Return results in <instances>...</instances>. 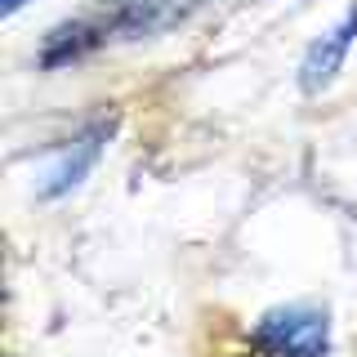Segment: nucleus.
Returning <instances> with one entry per match:
<instances>
[{"label": "nucleus", "instance_id": "1", "mask_svg": "<svg viewBox=\"0 0 357 357\" xmlns=\"http://www.w3.org/2000/svg\"><path fill=\"white\" fill-rule=\"evenodd\" d=\"M206 0H94L85 14L59 22L45 36L40 63L45 67H63L85 59L89 50L107 40H143L156 31H170L183 18H192Z\"/></svg>", "mask_w": 357, "mask_h": 357}, {"label": "nucleus", "instance_id": "5", "mask_svg": "<svg viewBox=\"0 0 357 357\" xmlns=\"http://www.w3.org/2000/svg\"><path fill=\"white\" fill-rule=\"evenodd\" d=\"M228 357H277V353L268 349V344H259V340H255V349H245V353H228Z\"/></svg>", "mask_w": 357, "mask_h": 357}, {"label": "nucleus", "instance_id": "4", "mask_svg": "<svg viewBox=\"0 0 357 357\" xmlns=\"http://www.w3.org/2000/svg\"><path fill=\"white\" fill-rule=\"evenodd\" d=\"M353 36H357V14H349V22H344V27H335L331 36H321V40L308 50L304 67H299V85H304L308 94H317V89H326V85L335 81V72H340V63H344V54H349Z\"/></svg>", "mask_w": 357, "mask_h": 357}, {"label": "nucleus", "instance_id": "2", "mask_svg": "<svg viewBox=\"0 0 357 357\" xmlns=\"http://www.w3.org/2000/svg\"><path fill=\"white\" fill-rule=\"evenodd\" d=\"M255 340L268 344L277 357H326L331 331H326V312L308 308V304H290L264 312V321L255 326Z\"/></svg>", "mask_w": 357, "mask_h": 357}, {"label": "nucleus", "instance_id": "3", "mask_svg": "<svg viewBox=\"0 0 357 357\" xmlns=\"http://www.w3.org/2000/svg\"><path fill=\"white\" fill-rule=\"evenodd\" d=\"M112 139V121H98V126H89L85 134H76L72 143L63 148V156L54 161V170L50 178H45V197H63V192H72L81 178L94 170V161L103 156V143Z\"/></svg>", "mask_w": 357, "mask_h": 357}]
</instances>
